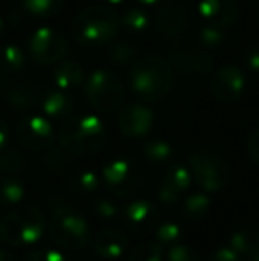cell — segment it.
Returning <instances> with one entry per match:
<instances>
[{
  "instance_id": "27",
  "label": "cell",
  "mask_w": 259,
  "mask_h": 261,
  "mask_svg": "<svg viewBox=\"0 0 259 261\" xmlns=\"http://www.w3.org/2000/svg\"><path fill=\"white\" fill-rule=\"evenodd\" d=\"M211 208V199L208 192H194L185 199L183 203V215L190 222H199L208 215Z\"/></svg>"
},
{
  "instance_id": "3",
  "label": "cell",
  "mask_w": 259,
  "mask_h": 261,
  "mask_svg": "<svg viewBox=\"0 0 259 261\" xmlns=\"http://www.w3.org/2000/svg\"><path fill=\"white\" fill-rule=\"evenodd\" d=\"M130 89L142 101H160L170 93L174 69L169 61L155 55L137 59L128 75Z\"/></svg>"
},
{
  "instance_id": "43",
  "label": "cell",
  "mask_w": 259,
  "mask_h": 261,
  "mask_svg": "<svg viewBox=\"0 0 259 261\" xmlns=\"http://www.w3.org/2000/svg\"><path fill=\"white\" fill-rule=\"evenodd\" d=\"M0 261H14V258H13V254H11V252L2 251V249H0Z\"/></svg>"
},
{
  "instance_id": "5",
  "label": "cell",
  "mask_w": 259,
  "mask_h": 261,
  "mask_svg": "<svg viewBox=\"0 0 259 261\" xmlns=\"http://www.w3.org/2000/svg\"><path fill=\"white\" fill-rule=\"evenodd\" d=\"M46 219L38 206H16L2 217L0 242L11 247H28L45 234Z\"/></svg>"
},
{
  "instance_id": "47",
  "label": "cell",
  "mask_w": 259,
  "mask_h": 261,
  "mask_svg": "<svg viewBox=\"0 0 259 261\" xmlns=\"http://www.w3.org/2000/svg\"><path fill=\"white\" fill-rule=\"evenodd\" d=\"M249 261H259V256H256V258H252V259H249Z\"/></svg>"
},
{
  "instance_id": "30",
  "label": "cell",
  "mask_w": 259,
  "mask_h": 261,
  "mask_svg": "<svg viewBox=\"0 0 259 261\" xmlns=\"http://www.w3.org/2000/svg\"><path fill=\"white\" fill-rule=\"evenodd\" d=\"M183 238V226L174 220H165L155 227V242L162 249H169L180 244Z\"/></svg>"
},
{
  "instance_id": "34",
  "label": "cell",
  "mask_w": 259,
  "mask_h": 261,
  "mask_svg": "<svg viewBox=\"0 0 259 261\" xmlns=\"http://www.w3.org/2000/svg\"><path fill=\"white\" fill-rule=\"evenodd\" d=\"M225 29L206 23L199 31V43L204 50H218L225 43Z\"/></svg>"
},
{
  "instance_id": "8",
  "label": "cell",
  "mask_w": 259,
  "mask_h": 261,
  "mask_svg": "<svg viewBox=\"0 0 259 261\" xmlns=\"http://www.w3.org/2000/svg\"><path fill=\"white\" fill-rule=\"evenodd\" d=\"M101 183L116 197H131L142 189V171L137 162L126 156L108 160L101 167Z\"/></svg>"
},
{
  "instance_id": "35",
  "label": "cell",
  "mask_w": 259,
  "mask_h": 261,
  "mask_svg": "<svg viewBox=\"0 0 259 261\" xmlns=\"http://www.w3.org/2000/svg\"><path fill=\"white\" fill-rule=\"evenodd\" d=\"M128 261H163V249L156 242H144L130 252Z\"/></svg>"
},
{
  "instance_id": "18",
  "label": "cell",
  "mask_w": 259,
  "mask_h": 261,
  "mask_svg": "<svg viewBox=\"0 0 259 261\" xmlns=\"http://www.w3.org/2000/svg\"><path fill=\"white\" fill-rule=\"evenodd\" d=\"M130 238L126 237L125 231L118 229V227H105L93 240V249L96 256L105 261L119 259L126 252Z\"/></svg>"
},
{
  "instance_id": "31",
  "label": "cell",
  "mask_w": 259,
  "mask_h": 261,
  "mask_svg": "<svg viewBox=\"0 0 259 261\" xmlns=\"http://www.w3.org/2000/svg\"><path fill=\"white\" fill-rule=\"evenodd\" d=\"M108 61L116 66H128L133 64L137 61L138 50L133 43L130 41H112L110 46H108Z\"/></svg>"
},
{
  "instance_id": "29",
  "label": "cell",
  "mask_w": 259,
  "mask_h": 261,
  "mask_svg": "<svg viewBox=\"0 0 259 261\" xmlns=\"http://www.w3.org/2000/svg\"><path fill=\"white\" fill-rule=\"evenodd\" d=\"M64 0H23L25 13L34 20H50L61 9Z\"/></svg>"
},
{
  "instance_id": "33",
  "label": "cell",
  "mask_w": 259,
  "mask_h": 261,
  "mask_svg": "<svg viewBox=\"0 0 259 261\" xmlns=\"http://www.w3.org/2000/svg\"><path fill=\"white\" fill-rule=\"evenodd\" d=\"M27 169V156L16 149H6L0 153V174H20Z\"/></svg>"
},
{
  "instance_id": "1",
  "label": "cell",
  "mask_w": 259,
  "mask_h": 261,
  "mask_svg": "<svg viewBox=\"0 0 259 261\" xmlns=\"http://www.w3.org/2000/svg\"><path fill=\"white\" fill-rule=\"evenodd\" d=\"M107 141L108 134L103 121L93 114L71 116L59 128V146L75 158L96 155Z\"/></svg>"
},
{
  "instance_id": "38",
  "label": "cell",
  "mask_w": 259,
  "mask_h": 261,
  "mask_svg": "<svg viewBox=\"0 0 259 261\" xmlns=\"http://www.w3.org/2000/svg\"><path fill=\"white\" fill-rule=\"evenodd\" d=\"M23 261H66V258L59 251H53V249H38V251L25 254Z\"/></svg>"
},
{
  "instance_id": "14",
  "label": "cell",
  "mask_w": 259,
  "mask_h": 261,
  "mask_svg": "<svg viewBox=\"0 0 259 261\" xmlns=\"http://www.w3.org/2000/svg\"><path fill=\"white\" fill-rule=\"evenodd\" d=\"M190 25L188 11L180 2H163L155 13V29L162 38L174 39L181 36Z\"/></svg>"
},
{
  "instance_id": "26",
  "label": "cell",
  "mask_w": 259,
  "mask_h": 261,
  "mask_svg": "<svg viewBox=\"0 0 259 261\" xmlns=\"http://www.w3.org/2000/svg\"><path fill=\"white\" fill-rule=\"evenodd\" d=\"M174 148L169 141L163 139H153L148 141L142 146V156L151 167H158V165H165L172 160Z\"/></svg>"
},
{
  "instance_id": "41",
  "label": "cell",
  "mask_w": 259,
  "mask_h": 261,
  "mask_svg": "<svg viewBox=\"0 0 259 261\" xmlns=\"http://www.w3.org/2000/svg\"><path fill=\"white\" fill-rule=\"evenodd\" d=\"M247 149H249V155L256 164H259V128L254 130L249 137V142H247Z\"/></svg>"
},
{
  "instance_id": "13",
  "label": "cell",
  "mask_w": 259,
  "mask_h": 261,
  "mask_svg": "<svg viewBox=\"0 0 259 261\" xmlns=\"http://www.w3.org/2000/svg\"><path fill=\"white\" fill-rule=\"evenodd\" d=\"M172 69L181 76H206L213 71V59L210 54L185 46H174L169 50Z\"/></svg>"
},
{
  "instance_id": "22",
  "label": "cell",
  "mask_w": 259,
  "mask_h": 261,
  "mask_svg": "<svg viewBox=\"0 0 259 261\" xmlns=\"http://www.w3.org/2000/svg\"><path fill=\"white\" fill-rule=\"evenodd\" d=\"M69 190L78 197L93 196L100 190L101 187V174L96 172L94 169H76L71 176H69Z\"/></svg>"
},
{
  "instance_id": "4",
  "label": "cell",
  "mask_w": 259,
  "mask_h": 261,
  "mask_svg": "<svg viewBox=\"0 0 259 261\" xmlns=\"http://www.w3.org/2000/svg\"><path fill=\"white\" fill-rule=\"evenodd\" d=\"M121 29L119 14L112 7L94 4L82 9L73 20V38L80 46L98 48L110 45Z\"/></svg>"
},
{
  "instance_id": "10",
  "label": "cell",
  "mask_w": 259,
  "mask_h": 261,
  "mask_svg": "<svg viewBox=\"0 0 259 261\" xmlns=\"http://www.w3.org/2000/svg\"><path fill=\"white\" fill-rule=\"evenodd\" d=\"M68 52V41L52 27H39L28 38V57L34 64L48 66L63 61Z\"/></svg>"
},
{
  "instance_id": "48",
  "label": "cell",
  "mask_w": 259,
  "mask_h": 261,
  "mask_svg": "<svg viewBox=\"0 0 259 261\" xmlns=\"http://www.w3.org/2000/svg\"><path fill=\"white\" fill-rule=\"evenodd\" d=\"M180 2H194V0H180Z\"/></svg>"
},
{
  "instance_id": "37",
  "label": "cell",
  "mask_w": 259,
  "mask_h": 261,
  "mask_svg": "<svg viewBox=\"0 0 259 261\" xmlns=\"http://www.w3.org/2000/svg\"><path fill=\"white\" fill-rule=\"evenodd\" d=\"M165 261H200V258L190 245L176 244L167 249Z\"/></svg>"
},
{
  "instance_id": "9",
  "label": "cell",
  "mask_w": 259,
  "mask_h": 261,
  "mask_svg": "<svg viewBox=\"0 0 259 261\" xmlns=\"http://www.w3.org/2000/svg\"><path fill=\"white\" fill-rule=\"evenodd\" d=\"M55 130L46 116L31 114L20 119L16 126V141L23 149L41 153L55 144Z\"/></svg>"
},
{
  "instance_id": "6",
  "label": "cell",
  "mask_w": 259,
  "mask_h": 261,
  "mask_svg": "<svg viewBox=\"0 0 259 261\" xmlns=\"http://www.w3.org/2000/svg\"><path fill=\"white\" fill-rule=\"evenodd\" d=\"M85 98L98 112L114 114L125 103V86L108 69H96L89 75L83 86Z\"/></svg>"
},
{
  "instance_id": "19",
  "label": "cell",
  "mask_w": 259,
  "mask_h": 261,
  "mask_svg": "<svg viewBox=\"0 0 259 261\" xmlns=\"http://www.w3.org/2000/svg\"><path fill=\"white\" fill-rule=\"evenodd\" d=\"M197 11L206 23L227 29L238 18V2L236 0H199Z\"/></svg>"
},
{
  "instance_id": "42",
  "label": "cell",
  "mask_w": 259,
  "mask_h": 261,
  "mask_svg": "<svg viewBox=\"0 0 259 261\" xmlns=\"http://www.w3.org/2000/svg\"><path fill=\"white\" fill-rule=\"evenodd\" d=\"M9 126H7L6 121L0 117V153H4L7 149V146H9Z\"/></svg>"
},
{
  "instance_id": "17",
  "label": "cell",
  "mask_w": 259,
  "mask_h": 261,
  "mask_svg": "<svg viewBox=\"0 0 259 261\" xmlns=\"http://www.w3.org/2000/svg\"><path fill=\"white\" fill-rule=\"evenodd\" d=\"M158 210L151 201L135 199L121 208V220L135 234H146L158 226Z\"/></svg>"
},
{
  "instance_id": "28",
  "label": "cell",
  "mask_w": 259,
  "mask_h": 261,
  "mask_svg": "<svg viewBox=\"0 0 259 261\" xmlns=\"http://www.w3.org/2000/svg\"><path fill=\"white\" fill-rule=\"evenodd\" d=\"M75 162V156L69 155L64 148H50L45 151V156H43V165L48 172L52 174H64L69 167Z\"/></svg>"
},
{
  "instance_id": "20",
  "label": "cell",
  "mask_w": 259,
  "mask_h": 261,
  "mask_svg": "<svg viewBox=\"0 0 259 261\" xmlns=\"http://www.w3.org/2000/svg\"><path fill=\"white\" fill-rule=\"evenodd\" d=\"M39 107H41L43 114H45L48 119L64 121V119H68V117H71L76 103H75V98L69 94V91L53 87V89H48L41 96Z\"/></svg>"
},
{
  "instance_id": "7",
  "label": "cell",
  "mask_w": 259,
  "mask_h": 261,
  "mask_svg": "<svg viewBox=\"0 0 259 261\" xmlns=\"http://www.w3.org/2000/svg\"><path fill=\"white\" fill-rule=\"evenodd\" d=\"M192 178L204 192H217L231 181V167L220 155L210 149H199L188 158Z\"/></svg>"
},
{
  "instance_id": "24",
  "label": "cell",
  "mask_w": 259,
  "mask_h": 261,
  "mask_svg": "<svg viewBox=\"0 0 259 261\" xmlns=\"http://www.w3.org/2000/svg\"><path fill=\"white\" fill-rule=\"evenodd\" d=\"M227 245L242 256L243 259H252L259 256V244H257V233L250 229H238L229 237Z\"/></svg>"
},
{
  "instance_id": "11",
  "label": "cell",
  "mask_w": 259,
  "mask_h": 261,
  "mask_svg": "<svg viewBox=\"0 0 259 261\" xmlns=\"http://www.w3.org/2000/svg\"><path fill=\"white\" fill-rule=\"evenodd\" d=\"M211 94L220 103H235L247 89V75L238 66H224L217 69L210 82Z\"/></svg>"
},
{
  "instance_id": "32",
  "label": "cell",
  "mask_w": 259,
  "mask_h": 261,
  "mask_svg": "<svg viewBox=\"0 0 259 261\" xmlns=\"http://www.w3.org/2000/svg\"><path fill=\"white\" fill-rule=\"evenodd\" d=\"M121 27L126 29L131 34H140V32H146L149 27V14L146 11L138 9V7H131V9L126 11L121 18Z\"/></svg>"
},
{
  "instance_id": "15",
  "label": "cell",
  "mask_w": 259,
  "mask_h": 261,
  "mask_svg": "<svg viewBox=\"0 0 259 261\" xmlns=\"http://www.w3.org/2000/svg\"><path fill=\"white\" fill-rule=\"evenodd\" d=\"M192 172L188 165L183 164H172L163 174L156 196L162 204H176L181 197L187 194V190L192 185Z\"/></svg>"
},
{
  "instance_id": "2",
  "label": "cell",
  "mask_w": 259,
  "mask_h": 261,
  "mask_svg": "<svg viewBox=\"0 0 259 261\" xmlns=\"http://www.w3.org/2000/svg\"><path fill=\"white\" fill-rule=\"evenodd\" d=\"M48 208L52 240L66 251H82L91 240V227L85 217L68 199L59 196L48 197Z\"/></svg>"
},
{
  "instance_id": "49",
  "label": "cell",
  "mask_w": 259,
  "mask_h": 261,
  "mask_svg": "<svg viewBox=\"0 0 259 261\" xmlns=\"http://www.w3.org/2000/svg\"><path fill=\"white\" fill-rule=\"evenodd\" d=\"M257 244H259V233H257Z\"/></svg>"
},
{
  "instance_id": "36",
  "label": "cell",
  "mask_w": 259,
  "mask_h": 261,
  "mask_svg": "<svg viewBox=\"0 0 259 261\" xmlns=\"http://www.w3.org/2000/svg\"><path fill=\"white\" fill-rule=\"evenodd\" d=\"M94 213H96L100 219H105V220H112L121 213V206L118 204L116 201V196L110 197V196H98L94 199Z\"/></svg>"
},
{
  "instance_id": "21",
  "label": "cell",
  "mask_w": 259,
  "mask_h": 261,
  "mask_svg": "<svg viewBox=\"0 0 259 261\" xmlns=\"http://www.w3.org/2000/svg\"><path fill=\"white\" fill-rule=\"evenodd\" d=\"M85 80V71L80 66V62L71 59H63L53 68V82L55 87L64 91H73L80 87Z\"/></svg>"
},
{
  "instance_id": "44",
  "label": "cell",
  "mask_w": 259,
  "mask_h": 261,
  "mask_svg": "<svg viewBox=\"0 0 259 261\" xmlns=\"http://www.w3.org/2000/svg\"><path fill=\"white\" fill-rule=\"evenodd\" d=\"M140 4H144V6H155V4H160L163 2V0H138Z\"/></svg>"
},
{
  "instance_id": "25",
  "label": "cell",
  "mask_w": 259,
  "mask_h": 261,
  "mask_svg": "<svg viewBox=\"0 0 259 261\" xmlns=\"http://www.w3.org/2000/svg\"><path fill=\"white\" fill-rule=\"evenodd\" d=\"M25 187L21 179L14 174H2L0 176V206L2 208H14L23 201Z\"/></svg>"
},
{
  "instance_id": "12",
  "label": "cell",
  "mask_w": 259,
  "mask_h": 261,
  "mask_svg": "<svg viewBox=\"0 0 259 261\" xmlns=\"http://www.w3.org/2000/svg\"><path fill=\"white\" fill-rule=\"evenodd\" d=\"M0 100L14 110H31L38 105V89L34 84L18 76H4L0 75Z\"/></svg>"
},
{
  "instance_id": "23",
  "label": "cell",
  "mask_w": 259,
  "mask_h": 261,
  "mask_svg": "<svg viewBox=\"0 0 259 261\" xmlns=\"http://www.w3.org/2000/svg\"><path fill=\"white\" fill-rule=\"evenodd\" d=\"M27 68V57L16 45L0 46V75L18 76Z\"/></svg>"
},
{
  "instance_id": "46",
  "label": "cell",
  "mask_w": 259,
  "mask_h": 261,
  "mask_svg": "<svg viewBox=\"0 0 259 261\" xmlns=\"http://www.w3.org/2000/svg\"><path fill=\"white\" fill-rule=\"evenodd\" d=\"M107 4H123L125 0H105Z\"/></svg>"
},
{
  "instance_id": "40",
  "label": "cell",
  "mask_w": 259,
  "mask_h": 261,
  "mask_svg": "<svg viewBox=\"0 0 259 261\" xmlns=\"http://www.w3.org/2000/svg\"><path fill=\"white\" fill-rule=\"evenodd\" d=\"M208 261H243V258L236 254L229 245H225V247L217 249V251L210 256V259Z\"/></svg>"
},
{
  "instance_id": "16",
  "label": "cell",
  "mask_w": 259,
  "mask_h": 261,
  "mask_svg": "<svg viewBox=\"0 0 259 261\" xmlns=\"http://www.w3.org/2000/svg\"><path fill=\"white\" fill-rule=\"evenodd\" d=\"M153 124H155V112L142 103H130L119 110L118 128L128 139H140L148 135Z\"/></svg>"
},
{
  "instance_id": "39",
  "label": "cell",
  "mask_w": 259,
  "mask_h": 261,
  "mask_svg": "<svg viewBox=\"0 0 259 261\" xmlns=\"http://www.w3.org/2000/svg\"><path fill=\"white\" fill-rule=\"evenodd\" d=\"M243 61H245V66H247V69H249V71L259 75V43L249 46V48L245 50Z\"/></svg>"
},
{
  "instance_id": "45",
  "label": "cell",
  "mask_w": 259,
  "mask_h": 261,
  "mask_svg": "<svg viewBox=\"0 0 259 261\" xmlns=\"http://www.w3.org/2000/svg\"><path fill=\"white\" fill-rule=\"evenodd\" d=\"M4 29H6V23H4L2 14H0V38H2V34H4Z\"/></svg>"
},
{
  "instance_id": "50",
  "label": "cell",
  "mask_w": 259,
  "mask_h": 261,
  "mask_svg": "<svg viewBox=\"0 0 259 261\" xmlns=\"http://www.w3.org/2000/svg\"><path fill=\"white\" fill-rule=\"evenodd\" d=\"M0 226H2V219H0Z\"/></svg>"
}]
</instances>
